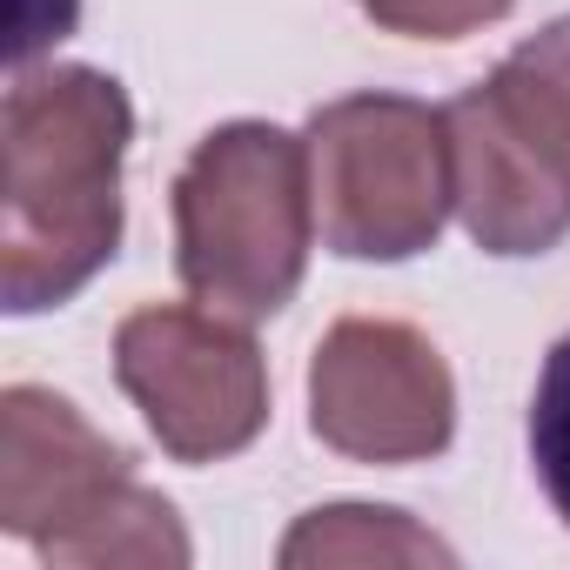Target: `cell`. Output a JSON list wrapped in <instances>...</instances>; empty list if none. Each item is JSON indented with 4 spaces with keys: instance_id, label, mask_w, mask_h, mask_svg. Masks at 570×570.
Listing matches in <instances>:
<instances>
[{
    "instance_id": "6da1fadb",
    "label": "cell",
    "mask_w": 570,
    "mask_h": 570,
    "mask_svg": "<svg viewBox=\"0 0 570 570\" xmlns=\"http://www.w3.org/2000/svg\"><path fill=\"white\" fill-rule=\"evenodd\" d=\"M135 108L81 61L21 68L0 108V296L8 316L75 303L121 248V161Z\"/></svg>"
},
{
    "instance_id": "7a4b0ae2",
    "label": "cell",
    "mask_w": 570,
    "mask_h": 570,
    "mask_svg": "<svg viewBox=\"0 0 570 570\" xmlns=\"http://www.w3.org/2000/svg\"><path fill=\"white\" fill-rule=\"evenodd\" d=\"M0 530L61 570H181L195 557L168 497L135 483V456L61 390H0Z\"/></svg>"
},
{
    "instance_id": "3957f363",
    "label": "cell",
    "mask_w": 570,
    "mask_h": 570,
    "mask_svg": "<svg viewBox=\"0 0 570 570\" xmlns=\"http://www.w3.org/2000/svg\"><path fill=\"white\" fill-rule=\"evenodd\" d=\"M316 235L309 141L275 121H228L195 141L175 175V268L188 296L262 323L303 289Z\"/></svg>"
},
{
    "instance_id": "277c9868",
    "label": "cell",
    "mask_w": 570,
    "mask_h": 570,
    "mask_svg": "<svg viewBox=\"0 0 570 570\" xmlns=\"http://www.w3.org/2000/svg\"><path fill=\"white\" fill-rule=\"evenodd\" d=\"M309 181L323 242L350 262H410L436 248L456 208L450 115L410 95H343L309 115Z\"/></svg>"
},
{
    "instance_id": "5b68a950",
    "label": "cell",
    "mask_w": 570,
    "mask_h": 570,
    "mask_svg": "<svg viewBox=\"0 0 570 570\" xmlns=\"http://www.w3.org/2000/svg\"><path fill=\"white\" fill-rule=\"evenodd\" d=\"M115 383L175 463L242 456L268 430V363L222 309H135L115 330Z\"/></svg>"
},
{
    "instance_id": "8992f818",
    "label": "cell",
    "mask_w": 570,
    "mask_h": 570,
    "mask_svg": "<svg viewBox=\"0 0 570 570\" xmlns=\"http://www.w3.org/2000/svg\"><path fill=\"white\" fill-rule=\"evenodd\" d=\"M309 430L350 463H430L456 436V376L416 323L343 316L309 356Z\"/></svg>"
},
{
    "instance_id": "52a82bcc",
    "label": "cell",
    "mask_w": 570,
    "mask_h": 570,
    "mask_svg": "<svg viewBox=\"0 0 570 570\" xmlns=\"http://www.w3.org/2000/svg\"><path fill=\"white\" fill-rule=\"evenodd\" d=\"M450 161H456V215L483 255H550L570 235V181L543 161V148L503 115V101L476 81L450 108Z\"/></svg>"
},
{
    "instance_id": "ba28073f",
    "label": "cell",
    "mask_w": 570,
    "mask_h": 570,
    "mask_svg": "<svg viewBox=\"0 0 570 570\" xmlns=\"http://www.w3.org/2000/svg\"><path fill=\"white\" fill-rule=\"evenodd\" d=\"M282 563H456V550L443 537H430L423 523H410L403 510H376V503H330L309 510L289 537H282Z\"/></svg>"
},
{
    "instance_id": "9c48e42d",
    "label": "cell",
    "mask_w": 570,
    "mask_h": 570,
    "mask_svg": "<svg viewBox=\"0 0 570 570\" xmlns=\"http://www.w3.org/2000/svg\"><path fill=\"white\" fill-rule=\"evenodd\" d=\"M483 88L543 148V161L570 181V14L550 21V28H537L517 55H503V68Z\"/></svg>"
},
{
    "instance_id": "30bf717a",
    "label": "cell",
    "mask_w": 570,
    "mask_h": 570,
    "mask_svg": "<svg viewBox=\"0 0 570 570\" xmlns=\"http://www.w3.org/2000/svg\"><path fill=\"white\" fill-rule=\"evenodd\" d=\"M530 463L550 497V510L570 523V336L543 356L530 390Z\"/></svg>"
},
{
    "instance_id": "8fae6325",
    "label": "cell",
    "mask_w": 570,
    "mask_h": 570,
    "mask_svg": "<svg viewBox=\"0 0 570 570\" xmlns=\"http://www.w3.org/2000/svg\"><path fill=\"white\" fill-rule=\"evenodd\" d=\"M356 8L383 28V35H410V41H463L490 21H503L517 0H356Z\"/></svg>"
}]
</instances>
